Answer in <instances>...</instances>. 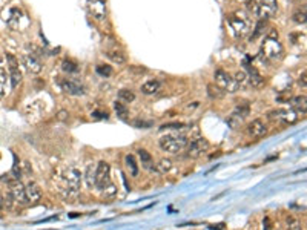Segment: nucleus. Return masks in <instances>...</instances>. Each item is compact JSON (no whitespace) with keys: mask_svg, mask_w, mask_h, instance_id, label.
<instances>
[{"mask_svg":"<svg viewBox=\"0 0 307 230\" xmlns=\"http://www.w3.org/2000/svg\"><path fill=\"white\" fill-rule=\"evenodd\" d=\"M248 10L258 17L260 22H266L276 12V0H248Z\"/></svg>","mask_w":307,"mask_h":230,"instance_id":"f257e3e1","label":"nucleus"},{"mask_svg":"<svg viewBox=\"0 0 307 230\" xmlns=\"http://www.w3.org/2000/svg\"><path fill=\"white\" fill-rule=\"evenodd\" d=\"M260 54L264 57L269 62H276L282 57L284 50H282V44L278 42V34L275 31H272L264 42L261 43V51Z\"/></svg>","mask_w":307,"mask_h":230,"instance_id":"f03ea898","label":"nucleus"},{"mask_svg":"<svg viewBox=\"0 0 307 230\" xmlns=\"http://www.w3.org/2000/svg\"><path fill=\"white\" fill-rule=\"evenodd\" d=\"M188 138L182 134H169V135H164L160 138V148L164 150V152H169V154H178L182 152L183 149H186L188 146Z\"/></svg>","mask_w":307,"mask_h":230,"instance_id":"7ed1b4c3","label":"nucleus"},{"mask_svg":"<svg viewBox=\"0 0 307 230\" xmlns=\"http://www.w3.org/2000/svg\"><path fill=\"white\" fill-rule=\"evenodd\" d=\"M80 184H82V174L77 169L70 168L63 174V188L68 192V195L77 194L80 190Z\"/></svg>","mask_w":307,"mask_h":230,"instance_id":"20e7f679","label":"nucleus"},{"mask_svg":"<svg viewBox=\"0 0 307 230\" xmlns=\"http://www.w3.org/2000/svg\"><path fill=\"white\" fill-rule=\"evenodd\" d=\"M214 78H215V84L218 88H222L224 92H230V94H234V92H236L240 89L238 83L226 71H223V69H216L215 74H214Z\"/></svg>","mask_w":307,"mask_h":230,"instance_id":"39448f33","label":"nucleus"},{"mask_svg":"<svg viewBox=\"0 0 307 230\" xmlns=\"http://www.w3.org/2000/svg\"><path fill=\"white\" fill-rule=\"evenodd\" d=\"M111 184V168L106 161H100L96 168V188L103 190Z\"/></svg>","mask_w":307,"mask_h":230,"instance_id":"423d86ee","label":"nucleus"},{"mask_svg":"<svg viewBox=\"0 0 307 230\" xmlns=\"http://www.w3.org/2000/svg\"><path fill=\"white\" fill-rule=\"evenodd\" d=\"M270 120H276V122H282L286 124H295L300 118V115L295 109L289 108V109H278V110H272L269 114Z\"/></svg>","mask_w":307,"mask_h":230,"instance_id":"0eeeda50","label":"nucleus"},{"mask_svg":"<svg viewBox=\"0 0 307 230\" xmlns=\"http://www.w3.org/2000/svg\"><path fill=\"white\" fill-rule=\"evenodd\" d=\"M10 200L20 206H25L28 202L26 195H25V186L20 182V180H14L10 184Z\"/></svg>","mask_w":307,"mask_h":230,"instance_id":"6e6552de","label":"nucleus"},{"mask_svg":"<svg viewBox=\"0 0 307 230\" xmlns=\"http://www.w3.org/2000/svg\"><path fill=\"white\" fill-rule=\"evenodd\" d=\"M60 86L70 96H83L84 90H86L84 84L77 78H62Z\"/></svg>","mask_w":307,"mask_h":230,"instance_id":"1a4fd4ad","label":"nucleus"},{"mask_svg":"<svg viewBox=\"0 0 307 230\" xmlns=\"http://www.w3.org/2000/svg\"><path fill=\"white\" fill-rule=\"evenodd\" d=\"M188 155L192 158H198L203 152H206L209 149V142L206 138L200 136V138H195L190 143H188Z\"/></svg>","mask_w":307,"mask_h":230,"instance_id":"9d476101","label":"nucleus"},{"mask_svg":"<svg viewBox=\"0 0 307 230\" xmlns=\"http://www.w3.org/2000/svg\"><path fill=\"white\" fill-rule=\"evenodd\" d=\"M8 63H10V78H11V86L12 89H16L20 83H22V71L18 69V62L14 56L8 54L6 56Z\"/></svg>","mask_w":307,"mask_h":230,"instance_id":"9b49d317","label":"nucleus"},{"mask_svg":"<svg viewBox=\"0 0 307 230\" xmlns=\"http://www.w3.org/2000/svg\"><path fill=\"white\" fill-rule=\"evenodd\" d=\"M229 25L234 31V34L236 37H241V36H244L248 32V22L243 18V17H240V16H230L229 17Z\"/></svg>","mask_w":307,"mask_h":230,"instance_id":"f8f14e48","label":"nucleus"},{"mask_svg":"<svg viewBox=\"0 0 307 230\" xmlns=\"http://www.w3.org/2000/svg\"><path fill=\"white\" fill-rule=\"evenodd\" d=\"M24 63L31 74H38L42 71V63L32 52H28L24 56Z\"/></svg>","mask_w":307,"mask_h":230,"instance_id":"ddd939ff","label":"nucleus"},{"mask_svg":"<svg viewBox=\"0 0 307 230\" xmlns=\"http://www.w3.org/2000/svg\"><path fill=\"white\" fill-rule=\"evenodd\" d=\"M25 195H26L28 202H37L42 198V190L34 181H30L25 186Z\"/></svg>","mask_w":307,"mask_h":230,"instance_id":"4468645a","label":"nucleus"},{"mask_svg":"<svg viewBox=\"0 0 307 230\" xmlns=\"http://www.w3.org/2000/svg\"><path fill=\"white\" fill-rule=\"evenodd\" d=\"M246 69H248V80H249V83L254 86V88H261L262 84H264V78H262L261 76H260V72L256 71V69L252 66V64H248L246 63Z\"/></svg>","mask_w":307,"mask_h":230,"instance_id":"2eb2a0df","label":"nucleus"},{"mask_svg":"<svg viewBox=\"0 0 307 230\" xmlns=\"http://www.w3.org/2000/svg\"><path fill=\"white\" fill-rule=\"evenodd\" d=\"M248 132H249L250 136H254V138H260V136H262V135H266L268 128H266V124L262 123L261 120H254V122L249 124Z\"/></svg>","mask_w":307,"mask_h":230,"instance_id":"dca6fc26","label":"nucleus"},{"mask_svg":"<svg viewBox=\"0 0 307 230\" xmlns=\"http://www.w3.org/2000/svg\"><path fill=\"white\" fill-rule=\"evenodd\" d=\"M90 10L97 20H102L106 16V4L103 2V0H91Z\"/></svg>","mask_w":307,"mask_h":230,"instance_id":"f3484780","label":"nucleus"},{"mask_svg":"<svg viewBox=\"0 0 307 230\" xmlns=\"http://www.w3.org/2000/svg\"><path fill=\"white\" fill-rule=\"evenodd\" d=\"M160 86H162V83L158 80H149V82H146L142 86V92H143V94H146V96L157 94V92L160 90Z\"/></svg>","mask_w":307,"mask_h":230,"instance_id":"a211bd4d","label":"nucleus"},{"mask_svg":"<svg viewBox=\"0 0 307 230\" xmlns=\"http://www.w3.org/2000/svg\"><path fill=\"white\" fill-rule=\"evenodd\" d=\"M22 17H24V14H22L20 10H17V8L11 10V14H10L8 20H6V22H8V25H10V28H12V30H18Z\"/></svg>","mask_w":307,"mask_h":230,"instance_id":"6ab92c4d","label":"nucleus"},{"mask_svg":"<svg viewBox=\"0 0 307 230\" xmlns=\"http://www.w3.org/2000/svg\"><path fill=\"white\" fill-rule=\"evenodd\" d=\"M84 180H86V184L90 189H92L96 186V168L92 164L88 166L86 174H84Z\"/></svg>","mask_w":307,"mask_h":230,"instance_id":"aec40b11","label":"nucleus"},{"mask_svg":"<svg viewBox=\"0 0 307 230\" xmlns=\"http://www.w3.org/2000/svg\"><path fill=\"white\" fill-rule=\"evenodd\" d=\"M124 161H126V166H128L130 175L137 176V175H138V164H137V161H136L134 155H126Z\"/></svg>","mask_w":307,"mask_h":230,"instance_id":"412c9836","label":"nucleus"},{"mask_svg":"<svg viewBox=\"0 0 307 230\" xmlns=\"http://www.w3.org/2000/svg\"><path fill=\"white\" fill-rule=\"evenodd\" d=\"M290 104H292V109H295L298 114H306V97H295L290 100Z\"/></svg>","mask_w":307,"mask_h":230,"instance_id":"4be33fe9","label":"nucleus"},{"mask_svg":"<svg viewBox=\"0 0 307 230\" xmlns=\"http://www.w3.org/2000/svg\"><path fill=\"white\" fill-rule=\"evenodd\" d=\"M170 169H172V161L168 160V158L160 160V161H158V164L156 166V170H157L158 174H168Z\"/></svg>","mask_w":307,"mask_h":230,"instance_id":"5701e85b","label":"nucleus"},{"mask_svg":"<svg viewBox=\"0 0 307 230\" xmlns=\"http://www.w3.org/2000/svg\"><path fill=\"white\" fill-rule=\"evenodd\" d=\"M114 109H116L117 115H118V117H120L122 120H128V117H129V110H128V108L124 106V103H122V102H116V103H114Z\"/></svg>","mask_w":307,"mask_h":230,"instance_id":"b1692460","label":"nucleus"},{"mask_svg":"<svg viewBox=\"0 0 307 230\" xmlns=\"http://www.w3.org/2000/svg\"><path fill=\"white\" fill-rule=\"evenodd\" d=\"M118 98H120V102L130 103V102L136 100V94H134L132 90H129V89H122V90L118 92Z\"/></svg>","mask_w":307,"mask_h":230,"instance_id":"393cba45","label":"nucleus"},{"mask_svg":"<svg viewBox=\"0 0 307 230\" xmlns=\"http://www.w3.org/2000/svg\"><path fill=\"white\" fill-rule=\"evenodd\" d=\"M208 94L212 97V98H222L224 96V90L222 88H218L216 84H209L208 86Z\"/></svg>","mask_w":307,"mask_h":230,"instance_id":"a878e982","label":"nucleus"},{"mask_svg":"<svg viewBox=\"0 0 307 230\" xmlns=\"http://www.w3.org/2000/svg\"><path fill=\"white\" fill-rule=\"evenodd\" d=\"M108 57H109V60H112V62L117 63V64H123V63L126 62L124 56H123L120 51H111V52H108Z\"/></svg>","mask_w":307,"mask_h":230,"instance_id":"bb28decb","label":"nucleus"},{"mask_svg":"<svg viewBox=\"0 0 307 230\" xmlns=\"http://www.w3.org/2000/svg\"><path fill=\"white\" fill-rule=\"evenodd\" d=\"M62 69L64 72H77L78 71V66L76 62H71V60H64L62 63Z\"/></svg>","mask_w":307,"mask_h":230,"instance_id":"cd10ccee","label":"nucleus"},{"mask_svg":"<svg viewBox=\"0 0 307 230\" xmlns=\"http://www.w3.org/2000/svg\"><path fill=\"white\" fill-rule=\"evenodd\" d=\"M6 80H8V76H6V71L4 68H0V97L5 96V88H6Z\"/></svg>","mask_w":307,"mask_h":230,"instance_id":"c85d7f7f","label":"nucleus"},{"mask_svg":"<svg viewBox=\"0 0 307 230\" xmlns=\"http://www.w3.org/2000/svg\"><path fill=\"white\" fill-rule=\"evenodd\" d=\"M138 156H140V160H142V164H144V168H149V164H152V156L148 154V150L140 149V150H138Z\"/></svg>","mask_w":307,"mask_h":230,"instance_id":"c756f323","label":"nucleus"},{"mask_svg":"<svg viewBox=\"0 0 307 230\" xmlns=\"http://www.w3.org/2000/svg\"><path fill=\"white\" fill-rule=\"evenodd\" d=\"M97 72L103 77H109L112 74V68L111 66H108V64H98L97 66Z\"/></svg>","mask_w":307,"mask_h":230,"instance_id":"7c9ffc66","label":"nucleus"},{"mask_svg":"<svg viewBox=\"0 0 307 230\" xmlns=\"http://www.w3.org/2000/svg\"><path fill=\"white\" fill-rule=\"evenodd\" d=\"M102 194H103L106 198H112V196H116V194H117V188L111 182V184H109V186H106V188L102 190Z\"/></svg>","mask_w":307,"mask_h":230,"instance_id":"2f4dec72","label":"nucleus"},{"mask_svg":"<svg viewBox=\"0 0 307 230\" xmlns=\"http://www.w3.org/2000/svg\"><path fill=\"white\" fill-rule=\"evenodd\" d=\"M288 230H302V228H301V224L296 218L289 216L288 218Z\"/></svg>","mask_w":307,"mask_h":230,"instance_id":"473e14b6","label":"nucleus"},{"mask_svg":"<svg viewBox=\"0 0 307 230\" xmlns=\"http://www.w3.org/2000/svg\"><path fill=\"white\" fill-rule=\"evenodd\" d=\"M91 117H92L94 120H108V118H109V114H108L106 110H94V112L91 114Z\"/></svg>","mask_w":307,"mask_h":230,"instance_id":"72a5a7b5","label":"nucleus"},{"mask_svg":"<svg viewBox=\"0 0 307 230\" xmlns=\"http://www.w3.org/2000/svg\"><path fill=\"white\" fill-rule=\"evenodd\" d=\"M236 83H238V86L241 88V86H243L246 82H248V76H246V72H243V71H241V72H236L235 74V78H234Z\"/></svg>","mask_w":307,"mask_h":230,"instance_id":"f704fd0d","label":"nucleus"},{"mask_svg":"<svg viewBox=\"0 0 307 230\" xmlns=\"http://www.w3.org/2000/svg\"><path fill=\"white\" fill-rule=\"evenodd\" d=\"M22 176V172H20V168H18V163H17V160H16V163L12 166V178L14 180H20Z\"/></svg>","mask_w":307,"mask_h":230,"instance_id":"c9c22d12","label":"nucleus"},{"mask_svg":"<svg viewBox=\"0 0 307 230\" xmlns=\"http://www.w3.org/2000/svg\"><path fill=\"white\" fill-rule=\"evenodd\" d=\"M294 20H295L296 23H306V12H304V11H301V12H295Z\"/></svg>","mask_w":307,"mask_h":230,"instance_id":"e433bc0d","label":"nucleus"},{"mask_svg":"<svg viewBox=\"0 0 307 230\" xmlns=\"http://www.w3.org/2000/svg\"><path fill=\"white\" fill-rule=\"evenodd\" d=\"M137 128H143V129H148V128H150L152 126V122H143V120H137L136 123H134Z\"/></svg>","mask_w":307,"mask_h":230,"instance_id":"4c0bfd02","label":"nucleus"},{"mask_svg":"<svg viewBox=\"0 0 307 230\" xmlns=\"http://www.w3.org/2000/svg\"><path fill=\"white\" fill-rule=\"evenodd\" d=\"M298 83L302 86V88H306V72H302V76L300 77V80H298Z\"/></svg>","mask_w":307,"mask_h":230,"instance_id":"58836bf2","label":"nucleus"},{"mask_svg":"<svg viewBox=\"0 0 307 230\" xmlns=\"http://www.w3.org/2000/svg\"><path fill=\"white\" fill-rule=\"evenodd\" d=\"M24 168H25V174H26V175H31V168H30V163H25V164H24Z\"/></svg>","mask_w":307,"mask_h":230,"instance_id":"ea45409f","label":"nucleus"},{"mask_svg":"<svg viewBox=\"0 0 307 230\" xmlns=\"http://www.w3.org/2000/svg\"><path fill=\"white\" fill-rule=\"evenodd\" d=\"M4 204H5V201H4V196L0 195V209H2V207H4Z\"/></svg>","mask_w":307,"mask_h":230,"instance_id":"a19ab883","label":"nucleus"}]
</instances>
